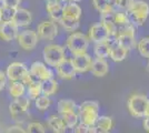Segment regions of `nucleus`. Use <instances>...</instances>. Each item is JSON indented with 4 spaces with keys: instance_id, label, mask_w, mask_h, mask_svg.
Wrapping results in <instances>:
<instances>
[{
    "instance_id": "obj_1",
    "label": "nucleus",
    "mask_w": 149,
    "mask_h": 133,
    "mask_svg": "<svg viewBox=\"0 0 149 133\" xmlns=\"http://www.w3.org/2000/svg\"><path fill=\"white\" fill-rule=\"evenodd\" d=\"M7 78L10 81H21L24 84H29L33 80L30 71L26 67V64L21 62H13L7 68Z\"/></svg>"
},
{
    "instance_id": "obj_2",
    "label": "nucleus",
    "mask_w": 149,
    "mask_h": 133,
    "mask_svg": "<svg viewBox=\"0 0 149 133\" xmlns=\"http://www.w3.org/2000/svg\"><path fill=\"white\" fill-rule=\"evenodd\" d=\"M99 104L97 101H86L79 107L78 115L81 123L86 125H93L98 119Z\"/></svg>"
},
{
    "instance_id": "obj_3",
    "label": "nucleus",
    "mask_w": 149,
    "mask_h": 133,
    "mask_svg": "<svg viewBox=\"0 0 149 133\" xmlns=\"http://www.w3.org/2000/svg\"><path fill=\"white\" fill-rule=\"evenodd\" d=\"M88 45H89V38L81 32H74L67 39V48L74 56L86 53Z\"/></svg>"
},
{
    "instance_id": "obj_4",
    "label": "nucleus",
    "mask_w": 149,
    "mask_h": 133,
    "mask_svg": "<svg viewBox=\"0 0 149 133\" xmlns=\"http://www.w3.org/2000/svg\"><path fill=\"white\" fill-rule=\"evenodd\" d=\"M149 99L143 94H132L128 99L127 105L128 110L132 116L135 118H143L146 115V110L148 105Z\"/></svg>"
},
{
    "instance_id": "obj_5",
    "label": "nucleus",
    "mask_w": 149,
    "mask_h": 133,
    "mask_svg": "<svg viewBox=\"0 0 149 133\" xmlns=\"http://www.w3.org/2000/svg\"><path fill=\"white\" fill-rule=\"evenodd\" d=\"M66 58L65 50L59 44H48L44 49V59L46 63L56 68L58 64Z\"/></svg>"
},
{
    "instance_id": "obj_6",
    "label": "nucleus",
    "mask_w": 149,
    "mask_h": 133,
    "mask_svg": "<svg viewBox=\"0 0 149 133\" xmlns=\"http://www.w3.org/2000/svg\"><path fill=\"white\" fill-rule=\"evenodd\" d=\"M116 38L118 40V43L124 47L125 49L130 50L136 47V39H135V28L134 25H128L126 27L117 28Z\"/></svg>"
},
{
    "instance_id": "obj_7",
    "label": "nucleus",
    "mask_w": 149,
    "mask_h": 133,
    "mask_svg": "<svg viewBox=\"0 0 149 133\" xmlns=\"http://www.w3.org/2000/svg\"><path fill=\"white\" fill-rule=\"evenodd\" d=\"M38 37L46 41H51L58 34V25L56 21H42L37 27Z\"/></svg>"
},
{
    "instance_id": "obj_8",
    "label": "nucleus",
    "mask_w": 149,
    "mask_h": 133,
    "mask_svg": "<svg viewBox=\"0 0 149 133\" xmlns=\"http://www.w3.org/2000/svg\"><path fill=\"white\" fill-rule=\"evenodd\" d=\"M38 34L33 30H25L17 36L19 45L26 51H30L35 49L38 43Z\"/></svg>"
},
{
    "instance_id": "obj_9",
    "label": "nucleus",
    "mask_w": 149,
    "mask_h": 133,
    "mask_svg": "<svg viewBox=\"0 0 149 133\" xmlns=\"http://www.w3.org/2000/svg\"><path fill=\"white\" fill-rule=\"evenodd\" d=\"M18 28L13 20H2L0 22V38L7 42L13 41L18 36Z\"/></svg>"
},
{
    "instance_id": "obj_10",
    "label": "nucleus",
    "mask_w": 149,
    "mask_h": 133,
    "mask_svg": "<svg viewBox=\"0 0 149 133\" xmlns=\"http://www.w3.org/2000/svg\"><path fill=\"white\" fill-rule=\"evenodd\" d=\"M109 32L106 29V27L101 22L95 23L90 27L89 32H88V38L91 40L95 43H99V42H105L107 39L109 38Z\"/></svg>"
},
{
    "instance_id": "obj_11",
    "label": "nucleus",
    "mask_w": 149,
    "mask_h": 133,
    "mask_svg": "<svg viewBox=\"0 0 149 133\" xmlns=\"http://www.w3.org/2000/svg\"><path fill=\"white\" fill-rule=\"evenodd\" d=\"M29 107H30V102L27 98H24V96L15 98V100L9 105V112L13 119H17L18 116L25 114Z\"/></svg>"
},
{
    "instance_id": "obj_12",
    "label": "nucleus",
    "mask_w": 149,
    "mask_h": 133,
    "mask_svg": "<svg viewBox=\"0 0 149 133\" xmlns=\"http://www.w3.org/2000/svg\"><path fill=\"white\" fill-rule=\"evenodd\" d=\"M57 72H58V76H60L63 80H70L74 78L76 76V69H74V65L72 60L70 59H63L60 63L56 67Z\"/></svg>"
},
{
    "instance_id": "obj_13",
    "label": "nucleus",
    "mask_w": 149,
    "mask_h": 133,
    "mask_svg": "<svg viewBox=\"0 0 149 133\" xmlns=\"http://www.w3.org/2000/svg\"><path fill=\"white\" fill-rule=\"evenodd\" d=\"M29 71H30V74L32 76V78L36 80H39V81H44V80H47L49 78H52L51 70L48 69L44 63H41L39 61H36L31 64Z\"/></svg>"
},
{
    "instance_id": "obj_14",
    "label": "nucleus",
    "mask_w": 149,
    "mask_h": 133,
    "mask_svg": "<svg viewBox=\"0 0 149 133\" xmlns=\"http://www.w3.org/2000/svg\"><path fill=\"white\" fill-rule=\"evenodd\" d=\"M91 61H93V59L87 53L74 56V58L72 59V62H74L76 72L77 73H85V72L89 71L90 65H91Z\"/></svg>"
},
{
    "instance_id": "obj_15",
    "label": "nucleus",
    "mask_w": 149,
    "mask_h": 133,
    "mask_svg": "<svg viewBox=\"0 0 149 133\" xmlns=\"http://www.w3.org/2000/svg\"><path fill=\"white\" fill-rule=\"evenodd\" d=\"M13 20L18 27H27L31 23L32 16L29 10L24 9V8H17L13 17Z\"/></svg>"
},
{
    "instance_id": "obj_16",
    "label": "nucleus",
    "mask_w": 149,
    "mask_h": 133,
    "mask_svg": "<svg viewBox=\"0 0 149 133\" xmlns=\"http://www.w3.org/2000/svg\"><path fill=\"white\" fill-rule=\"evenodd\" d=\"M90 71L93 76H104L108 73L109 68H108V63L106 62L105 59L101 58H96L91 61V65H90Z\"/></svg>"
},
{
    "instance_id": "obj_17",
    "label": "nucleus",
    "mask_w": 149,
    "mask_h": 133,
    "mask_svg": "<svg viewBox=\"0 0 149 133\" xmlns=\"http://www.w3.org/2000/svg\"><path fill=\"white\" fill-rule=\"evenodd\" d=\"M61 1L62 0H59L57 2H51V3L47 2V5H46V9L49 13L50 18L56 22H59V20L61 19L62 17V10H63L65 5H62Z\"/></svg>"
},
{
    "instance_id": "obj_18",
    "label": "nucleus",
    "mask_w": 149,
    "mask_h": 133,
    "mask_svg": "<svg viewBox=\"0 0 149 133\" xmlns=\"http://www.w3.org/2000/svg\"><path fill=\"white\" fill-rule=\"evenodd\" d=\"M113 16H115V11L101 13V23L106 27L110 36H116V32H117V25L115 23Z\"/></svg>"
},
{
    "instance_id": "obj_19",
    "label": "nucleus",
    "mask_w": 149,
    "mask_h": 133,
    "mask_svg": "<svg viewBox=\"0 0 149 133\" xmlns=\"http://www.w3.org/2000/svg\"><path fill=\"white\" fill-rule=\"evenodd\" d=\"M81 8L78 5H76L74 2L66 3L63 6L62 10V17H67V18H72V19L79 20L81 17Z\"/></svg>"
},
{
    "instance_id": "obj_20",
    "label": "nucleus",
    "mask_w": 149,
    "mask_h": 133,
    "mask_svg": "<svg viewBox=\"0 0 149 133\" xmlns=\"http://www.w3.org/2000/svg\"><path fill=\"white\" fill-rule=\"evenodd\" d=\"M126 11H127L126 14H127V17H128L129 22L132 23L134 25H143L149 16L147 13L136 11V10H131V9H128V10H126Z\"/></svg>"
},
{
    "instance_id": "obj_21",
    "label": "nucleus",
    "mask_w": 149,
    "mask_h": 133,
    "mask_svg": "<svg viewBox=\"0 0 149 133\" xmlns=\"http://www.w3.org/2000/svg\"><path fill=\"white\" fill-rule=\"evenodd\" d=\"M95 127L97 129V132L107 133L109 132L113 127V122H112L111 118L109 116H98V119L95 123Z\"/></svg>"
},
{
    "instance_id": "obj_22",
    "label": "nucleus",
    "mask_w": 149,
    "mask_h": 133,
    "mask_svg": "<svg viewBox=\"0 0 149 133\" xmlns=\"http://www.w3.org/2000/svg\"><path fill=\"white\" fill-rule=\"evenodd\" d=\"M127 52H128L127 49H125L124 47H121L119 43H117L110 48V50H109V57L111 58L113 61L120 62V61H123V60L126 59Z\"/></svg>"
},
{
    "instance_id": "obj_23",
    "label": "nucleus",
    "mask_w": 149,
    "mask_h": 133,
    "mask_svg": "<svg viewBox=\"0 0 149 133\" xmlns=\"http://www.w3.org/2000/svg\"><path fill=\"white\" fill-rule=\"evenodd\" d=\"M57 90H58V83L52 78L41 81V93L44 95L50 96V95L55 94Z\"/></svg>"
},
{
    "instance_id": "obj_24",
    "label": "nucleus",
    "mask_w": 149,
    "mask_h": 133,
    "mask_svg": "<svg viewBox=\"0 0 149 133\" xmlns=\"http://www.w3.org/2000/svg\"><path fill=\"white\" fill-rule=\"evenodd\" d=\"M48 125L49 127L56 133H62L66 130V124L62 120V118L56 116V115H51L48 119Z\"/></svg>"
},
{
    "instance_id": "obj_25",
    "label": "nucleus",
    "mask_w": 149,
    "mask_h": 133,
    "mask_svg": "<svg viewBox=\"0 0 149 133\" xmlns=\"http://www.w3.org/2000/svg\"><path fill=\"white\" fill-rule=\"evenodd\" d=\"M77 105L72 100H60L58 102V112L59 114L67 112H78Z\"/></svg>"
},
{
    "instance_id": "obj_26",
    "label": "nucleus",
    "mask_w": 149,
    "mask_h": 133,
    "mask_svg": "<svg viewBox=\"0 0 149 133\" xmlns=\"http://www.w3.org/2000/svg\"><path fill=\"white\" fill-rule=\"evenodd\" d=\"M41 81L33 79L29 84H28V95L29 98L35 100L39 95H41Z\"/></svg>"
},
{
    "instance_id": "obj_27",
    "label": "nucleus",
    "mask_w": 149,
    "mask_h": 133,
    "mask_svg": "<svg viewBox=\"0 0 149 133\" xmlns=\"http://www.w3.org/2000/svg\"><path fill=\"white\" fill-rule=\"evenodd\" d=\"M9 94L13 98H19L25 94V84L21 81H13L9 88Z\"/></svg>"
},
{
    "instance_id": "obj_28",
    "label": "nucleus",
    "mask_w": 149,
    "mask_h": 133,
    "mask_svg": "<svg viewBox=\"0 0 149 133\" xmlns=\"http://www.w3.org/2000/svg\"><path fill=\"white\" fill-rule=\"evenodd\" d=\"M60 115H61L62 120H63L67 127H76L78 123V120H79L78 112H67V113H62Z\"/></svg>"
},
{
    "instance_id": "obj_29",
    "label": "nucleus",
    "mask_w": 149,
    "mask_h": 133,
    "mask_svg": "<svg viewBox=\"0 0 149 133\" xmlns=\"http://www.w3.org/2000/svg\"><path fill=\"white\" fill-rule=\"evenodd\" d=\"M59 22L61 23L62 28L65 30H67V31H74L79 27V20L72 19V18L61 17V19L59 20Z\"/></svg>"
},
{
    "instance_id": "obj_30",
    "label": "nucleus",
    "mask_w": 149,
    "mask_h": 133,
    "mask_svg": "<svg viewBox=\"0 0 149 133\" xmlns=\"http://www.w3.org/2000/svg\"><path fill=\"white\" fill-rule=\"evenodd\" d=\"M109 47L108 44L105 42H99V43H96L95 45V54L97 58H101V59H105V58L109 57Z\"/></svg>"
},
{
    "instance_id": "obj_31",
    "label": "nucleus",
    "mask_w": 149,
    "mask_h": 133,
    "mask_svg": "<svg viewBox=\"0 0 149 133\" xmlns=\"http://www.w3.org/2000/svg\"><path fill=\"white\" fill-rule=\"evenodd\" d=\"M113 19H115V23L117 25V28H121V27H126V25H130L127 14L124 12H120V11H115Z\"/></svg>"
},
{
    "instance_id": "obj_32",
    "label": "nucleus",
    "mask_w": 149,
    "mask_h": 133,
    "mask_svg": "<svg viewBox=\"0 0 149 133\" xmlns=\"http://www.w3.org/2000/svg\"><path fill=\"white\" fill-rule=\"evenodd\" d=\"M93 7L96 8V10H98L100 13L108 12V11H113L111 7L109 6L108 0H93Z\"/></svg>"
},
{
    "instance_id": "obj_33",
    "label": "nucleus",
    "mask_w": 149,
    "mask_h": 133,
    "mask_svg": "<svg viewBox=\"0 0 149 133\" xmlns=\"http://www.w3.org/2000/svg\"><path fill=\"white\" fill-rule=\"evenodd\" d=\"M35 100H36V107H37V109L41 110V111L47 110L50 107V104H51V101H50V99L47 95H39Z\"/></svg>"
},
{
    "instance_id": "obj_34",
    "label": "nucleus",
    "mask_w": 149,
    "mask_h": 133,
    "mask_svg": "<svg viewBox=\"0 0 149 133\" xmlns=\"http://www.w3.org/2000/svg\"><path fill=\"white\" fill-rule=\"evenodd\" d=\"M131 10H136V11H140V12L147 13L149 14V6L147 2L141 1V0H134L132 5L129 8Z\"/></svg>"
},
{
    "instance_id": "obj_35",
    "label": "nucleus",
    "mask_w": 149,
    "mask_h": 133,
    "mask_svg": "<svg viewBox=\"0 0 149 133\" xmlns=\"http://www.w3.org/2000/svg\"><path fill=\"white\" fill-rule=\"evenodd\" d=\"M138 50L145 58H149V37L143 38L138 43Z\"/></svg>"
},
{
    "instance_id": "obj_36",
    "label": "nucleus",
    "mask_w": 149,
    "mask_h": 133,
    "mask_svg": "<svg viewBox=\"0 0 149 133\" xmlns=\"http://www.w3.org/2000/svg\"><path fill=\"white\" fill-rule=\"evenodd\" d=\"M27 132L44 133V132H46V130H45V127L41 124V123H38V122H32V123H29V124H28Z\"/></svg>"
},
{
    "instance_id": "obj_37",
    "label": "nucleus",
    "mask_w": 149,
    "mask_h": 133,
    "mask_svg": "<svg viewBox=\"0 0 149 133\" xmlns=\"http://www.w3.org/2000/svg\"><path fill=\"white\" fill-rule=\"evenodd\" d=\"M1 1L5 8H11V9L19 8V5L21 2V0H1Z\"/></svg>"
},
{
    "instance_id": "obj_38",
    "label": "nucleus",
    "mask_w": 149,
    "mask_h": 133,
    "mask_svg": "<svg viewBox=\"0 0 149 133\" xmlns=\"http://www.w3.org/2000/svg\"><path fill=\"white\" fill-rule=\"evenodd\" d=\"M16 9L11 8H2V20H13V17L15 14Z\"/></svg>"
},
{
    "instance_id": "obj_39",
    "label": "nucleus",
    "mask_w": 149,
    "mask_h": 133,
    "mask_svg": "<svg viewBox=\"0 0 149 133\" xmlns=\"http://www.w3.org/2000/svg\"><path fill=\"white\" fill-rule=\"evenodd\" d=\"M134 0H118V9L121 10H128L131 7Z\"/></svg>"
},
{
    "instance_id": "obj_40",
    "label": "nucleus",
    "mask_w": 149,
    "mask_h": 133,
    "mask_svg": "<svg viewBox=\"0 0 149 133\" xmlns=\"http://www.w3.org/2000/svg\"><path fill=\"white\" fill-rule=\"evenodd\" d=\"M6 132H17V133H25L27 132L26 130H24L21 127H18V125H13V127H9L6 130Z\"/></svg>"
},
{
    "instance_id": "obj_41",
    "label": "nucleus",
    "mask_w": 149,
    "mask_h": 133,
    "mask_svg": "<svg viewBox=\"0 0 149 133\" xmlns=\"http://www.w3.org/2000/svg\"><path fill=\"white\" fill-rule=\"evenodd\" d=\"M6 81H7V76L2 71H0V91L3 90L5 85H6Z\"/></svg>"
},
{
    "instance_id": "obj_42",
    "label": "nucleus",
    "mask_w": 149,
    "mask_h": 133,
    "mask_svg": "<svg viewBox=\"0 0 149 133\" xmlns=\"http://www.w3.org/2000/svg\"><path fill=\"white\" fill-rule=\"evenodd\" d=\"M108 3H109V6L111 7V9L113 11L118 10V0H108Z\"/></svg>"
},
{
    "instance_id": "obj_43",
    "label": "nucleus",
    "mask_w": 149,
    "mask_h": 133,
    "mask_svg": "<svg viewBox=\"0 0 149 133\" xmlns=\"http://www.w3.org/2000/svg\"><path fill=\"white\" fill-rule=\"evenodd\" d=\"M143 118H145V120H143V129L149 132V115H146Z\"/></svg>"
},
{
    "instance_id": "obj_44",
    "label": "nucleus",
    "mask_w": 149,
    "mask_h": 133,
    "mask_svg": "<svg viewBox=\"0 0 149 133\" xmlns=\"http://www.w3.org/2000/svg\"><path fill=\"white\" fill-rule=\"evenodd\" d=\"M146 115H149V101H148V105H147V110H146Z\"/></svg>"
},
{
    "instance_id": "obj_45",
    "label": "nucleus",
    "mask_w": 149,
    "mask_h": 133,
    "mask_svg": "<svg viewBox=\"0 0 149 133\" xmlns=\"http://www.w3.org/2000/svg\"><path fill=\"white\" fill-rule=\"evenodd\" d=\"M2 21V9L0 8V22Z\"/></svg>"
},
{
    "instance_id": "obj_46",
    "label": "nucleus",
    "mask_w": 149,
    "mask_h": 133,
    "mask_svg": "<svg viewBox=\"0 0 149 133\" xmlns=\"http://www.w3.org/2000/svg\"><path fill=\"white\" fill-rule=\"evenodd\" d=\"M57 1H59V0H46V2H49V3H51V2H57Z\"/></svg>"
},
{
    "instance_id": "obj_47",
    "label": "nucleus",
    "mask_w": 149,
    "mask_h": 133,
    "mask_svg": "<svg viewBox=\"0 0 149 133\" xmlns=\"http://www.w3.org/2000/svg\"><path fill=\"white\" fill-rule=\"evenodd\" d=\"M70 1H72V2H78V1H80V0H70Z\"/></svg>"
},
{
    "instance_id": "obj_48",
    "label": "nucleus",
    "mask_w": 149,
    "mask_h": 133,
    "mask_svg": "<svg viewBox=\"0 0 149 133\" xmlns=\"http://www.w3.org/2000/svg\"><path fill=\"white\" fill-rule=\"evenodd\" d=\"M0 1H1V0H0Z\"/></svg>"
}]
</instances>
